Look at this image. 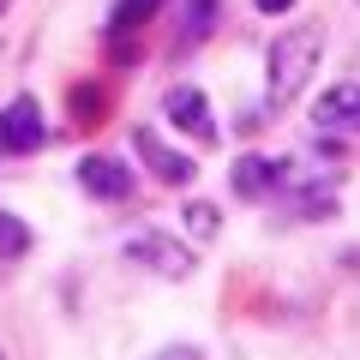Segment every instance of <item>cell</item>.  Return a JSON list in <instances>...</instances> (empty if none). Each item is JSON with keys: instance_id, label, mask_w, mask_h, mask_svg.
I'll return each instance as SVG.
<instances>
[{"instance_id": "obj_1", "label": "cell", "mask_w": 360, "mask_h": 360, "mask_svg": "<svg viewBox=\"0 0 360 360\" xmlns=\"http://www.w3.org/2000/svg\"><path fill=\"white\" fill-rule=\"evenodd\" d=\"M319 60H324V30L319 25H295V30H283V37L264 49V96H270V108H283V103H295L300 90H307V78L319 72Z\"/></svg>"}, {"instance_id": "obj_2", "label": "cell", "mask_w": 360, "mask_h": 360, "mask_svg": "<svg viewBox=\"0 0 360 360\" xmlns=\"http://www.w3.org/2000/svg\"><path fill=\"white\" fill-rule=\"evenodd\" d=\"M127 258L144 270H156V276H168V283H180V276H193L198 270V252L180 234H162V229H139L127 234Z\"/></svg>"}, {"instance_id": "obj_3", "label": "cell", "mask_w": 360, "mask_h": 360, "mask_svg": "<svg viewBox=\"0 0 360 360\" xmlns=\"http://www.w3.org/2000/svg\"><path fill=\"white\" fill-rule=\"evenodd\" d=\"M72 180L84 186L90 198H96V205H127V198L139 193V174H132V162H127V156H108V150L78 156Z\"/></svg>"}, {"instance_id": "obj_4", "label": "cell", "mask_w": 360, "mask_h": 360, "mask_svg": "<svg viewBox=\"0 0 360 360\" xmlns=\"http://www.w3.org/2000/svg\"><path fill=\"white\" fill-rule=\"evenodd\" d=\"M288 156H270V150H246L229 162V193L240 198V205H258V198H270L276 186H288Z\"/></svg>"}, {"instance_id": "obj_5", "label": "cell", "mask_w": 360, "mask_h": 360, "mask_svg": "<svg viewBox=\"0 0 360 360\" xmlns=\"http://www.w3.org/2000/svg\"><path fill=\"white\" fill-rule=\"evenodd\" d=\"M49 144V120H42L37 96H13L0 108V156H37Z\"/></svg>"}, {"instance_id": "obj_6", "label": "cell", "mask_w": 360, "mask_h": 360, "mask_svg": "<svg viewBox=\"0 0 360 360\" xmlns=\"http://www.w3.org/2000/svg\"><path fill=\"white\" fill-rule=\"evenodd\" d=\"M162 115H168V127L186 132L193 144H217V139H222V132H217V115H210V96H205L198 84H168Z\"/></svg>"}, {"instance_id": "obj_7", "label": "cell", "mask_w": 360, "mask_h": 360, "mask_svg": "<svg viewBox=\"0 0 360 360\" xmlns=\"http://www.w3.org/2000/svg\"><path fill=\"white\" fill-rule=\"evenodd\" d=\"M132 150H139V162L150 168V180H162V186H193L198 180V162L180 144H162L150 127H132Z\"/></svg>"}, {"instance_id": "obj_8", "label": "cell", "mask_w": 360, "mask_h": 360, "mask_svg": "<svg viewBox=\"0 0 360 360\" xmlns=\"http://www.w3.org/2000/svg\"><path fill=\"white\" fill-rule=\"evenodd\" d=\"M354 115H360V90H354V78L330 84L319 103H312V127H319V132H348V127H354Z\"/></svg>"}, {"instance_id": "obj_9", "label": "cell", "mask_w": 360, "mask_h": 360, "mask_svg": "<svg viewBox=\"0 0 360 360\" xmlns=\"http://www.w3.org/2000/svg\"><path fill=\"white\" fill-rule=\"evenodd\" d=\"M217 18H222V0H186V25H180V37H174V54L198 49V42L217 30Z\"/></svg>"}, {"instance_id": "obj_10", "label": "cell", "mask_w": 360, "mask_h": 360, "mask_svg": "<svg viewBox=\"0 0 360 360\" xmlns=\"http://www.w3.org/2000/svg\"><path fill=\"white\" fill-rule=\"evenodd\" d=\"M156 13H168V0H115V6H108V30L132 37V30H144Z\"/></svg>"}, {"instance_id": "obj_11", "label": "cell", "mask_w": 360, "mask_h": 360, "mask_svg": "<svg viewBox=\"0 0 360 360\" xmlns=\"http://www.w3.org/2000/svg\"><path fill=\"white\" fill-rule=\"evenodd\" d=\"M30 246H37V229L13 210H0V258H25Z\"/></svg>"}, {"instance_id": "obj_12", "label": "cell", "mask_w": 360, "mask_h": 360, "mask_svg": "<svg viewBox=\"0 0 360 360\" xmlns=\"http://www.w3.org/2000/svg\"><path fill=\"white\" fill-rule=\"evenodd\" d=\"M180 217H186V229H193L198 240H210V234L222 229V210L210 205V198H186V205H180Z\"/></svg>"}, {"instance_id": "obj_13", "label": "cell", "mask_w": 360, "mask_h": 360, "mask_svg": "<svg viewBox=\"0 0 360 360\" xmlns=\"http://www.w3.org/2000/svg\"><path fill=\"white\" fill-rule=\"evenodd\" d=\"M72 120L78 127H96L103 120V84H72Z\"/></svg>"}, {"instance_id": "obj_14", "label": "cell", "mask_w": 360, "mask_h": 360, "mask_svg": "<svg viewBox=\"0 0 360 360\" xmlns=\"http://www.w3.org/2000/svg\"><path fill=\"white\" fill-rule=\"evenodd\" d=\"M300 217H307V222H324V217H336V198L324 193V186H307V193H300Z\"/></svg>"}, {"instance_id": "obj_15", "label": "cell", "mask_w": 360, "mask_h": 360, "mask_svg": "<svg viewBox=\"0 0 360 360\" xmlns=\"http://www.w3.org/2000/svg\"><path fill=\"white\" fill-rule=\"evenodd\" d=\"M108 60H115L120 72H127V66H139V42H127L120 30H108Z\"/></svg>"}, {"instance_id": "obj_16", "label": "cell", "mask_w": 360, "mask_h": 360, "mask_svg": "<svg viewBox=\"0 0 360 360\" xmlns=\"http://www.w3.org/2000/svg\"><path fill=\"white\" fill-rule=\"evenodd\" d=\"M150 360H205V348L198 342H168V348H156Z\"/></svg>"}, {"instance_id": "obj_17", "label": "cell", "mask_w": 360, "mask_h": 360, "mask_svg": "<svg viewBox=\"0 0 360 360\" xmlns=\"http://www.w3.org/2000/svg\"><path fill=\"white\" fill-rule=\"evenodd\" d=\"M312 156H324V162H342L348 144H342V139H324V132H319V139H312Z\"/></svg>"}, {"instance_id": "obj_18", "label": "cell", "mask_w": 360, "mask_h": 360, "mask_svg": "<svg viewBox=\"0 0 360 360\" xmlns=\"http://www.w3.org/2000/svg\"><path fill=\"white\" fill-rule=\"evenodd\" d=\"M252 13H264V18H283V13H295V0H252Z\"/></svg>"}, {"instance_id": "obj_19", "label": "cell", "mask_w": 360, "mask_h": 360, "mask_svg": "<svg viewBox=\"0 0 360 360\" xmlns=\"http://www.w3.org/2000/svg\"><path fill=\"white\" fill-rule=\"evenodd\" d=\"M6 6H13V0H0V18H6Z\"/></svg>"}, {"instance_id": "obj_20", "label": "cell", "mask_w": 360, "mask_h": 360, "mask_svg": "<svg viewBox=\"0 0 360 360\" xmlns=\"http://www.w3.org/2000/svg\"><path fill=\"white\" fill-rule=\"evenodd\" d=\"M0 360H6V354H0Z\"/></svg>"}]
</instances>
